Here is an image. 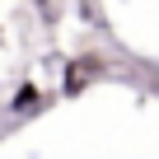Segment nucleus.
<instances>
[{"label": "nucleus", "instance_id": "1", "mask_svg": "<svg viewBox=\"0 0 159 159\" xmlns=\"http://www.w3.org/2000/svg\"><path fill=\"white\" fill-rule=\"evenodd\" d=\"M10 108H14V112H33V108H38V84H19V94H14Z\"/></svg>", "mask_w": 159, "mask_h": 159}]
</instances>
